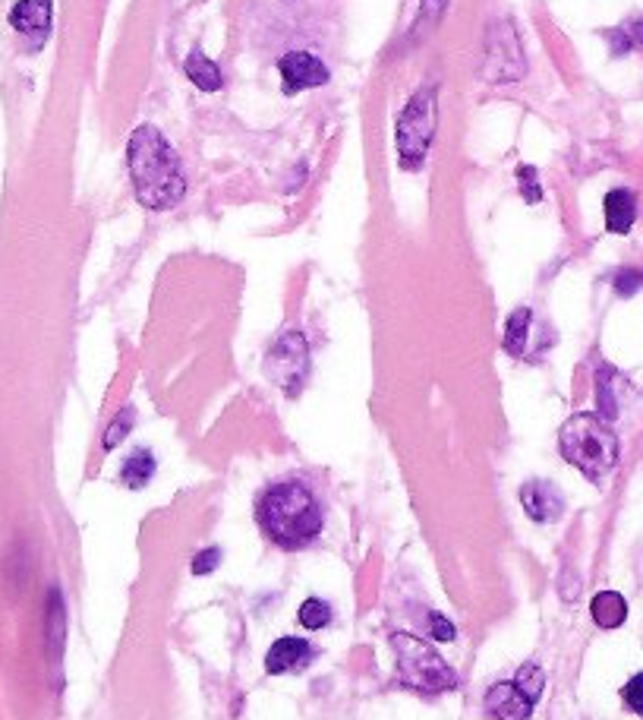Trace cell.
Masks as SVG:
<instances>
[{
    "mask_svg": "<svg viewBox=\"0 0 643 720\" xmlns=\"http://www.w3.org/2000/svg\"><path fill=\"white\" fill-rule=\"evenodd\" d=\"M186 76H189V83L196 86V89H202V93H218L221 86H224V76H221V66L212 61V58H206L202 51H189L184 61Z\"/></svg>",
    "mask_w": 643,
    "mask_h": 720,
    "instance_id": "14",
    "label": "cell"
},
{
    "mask_svg": "<svg viewBox=\"0 0 643 720\" xmlns=\"http://www.w3.org/2000/svg\"><path fill=\"white\" fill-rule=\"evenodd\" d=\"M590 617L599 629H618L628 620V603L618 591H599L590 600Z\"/></svg>",
    "mask_w": 643,
    "mask_h": 720,
    "instance_id": "15",
    "label": "cell"
},
{
    "mask_svg": "<svg viewBox=\"0 0 643 720\" xmlns=\"http://www.w3.org/2000/svg\"><path fill=\"white\" fill-rule=\"evenodd\" d=\"M300 623L307 629H322L332 623V607L322 597H309L300 603Z\"/></svg>",
    "mask_w": 643,
    "mask_h": 720,
    "instance_id": "21",
    "label": "cell"
},
{
    "mask_svg": "<svg viewBox=\"0 0 643 720\" xmlns=\"http://www.w3.org/2000/svg\"><path fill=\"white\" fill-rule=\"evenodd\" d=\"M515 680L521 683V690L527 692L533 701H540V695H543V690H546V673H543L536 663H523Z\"/></svg>",
    "mask_w": 643,
    "mask_h": 720,
    "instance_id": "22",
    "label": "cell"
},
{
    "mask_svg": "<svg viewBox=\"0 0 643 720\" xmlns=\"http://www.w3.org/2000/svg\"><path fill=\"white\" fill-rule=\"evenodd\" d=\"M218 563H221V550L218 547H206L202 553L193 557V575H209Z\"/></svg>",
    "mask_w": 643,
    "mask_h": 720,
    "instance_id": "28",
    "label": "cell"
},
{
    "mask_svg": "<svg viewBox=\"0 0 643 720\" xmlns=\"http://www.w3.org/2000/svg\"><path fill=\"white\" fill-rule=\"evenodd\" d=\"M256 518L262 532L284 550H300L312 544L325 525L322 505L304 480L272 484L256 505Z\"/></svg>",
    "mask_w": 643,
    "mask_h": 720,
    "instance_id": "2",
    "label": "cell"
},
{
    "mask_svg": "<svg viewBox=\"0 0 643 720\" xmlns=\"http://www.w3.org/2000/svg\"><path fill=\"white\" fill-rule=\"evenodd\" d=\"M277 73H281V89L284 95H297L304 89H319L332 80L329 63L309 51H287L277 61Z\"/></svg>",
    "mask_w": 643,
    "mask_h": 720,
    "instance_id": "8",
    "label": "cell"
},
{
    "mask_svg": "<svg viewBox=\"0 0 643 720\" xmlns=\"http://www.w3.org/2000/svg\"><path fill=\"white\" fill-rule=\"evenodd\" d=\"M530 326H533V314L527 307H518L515 314L508 316V326H505V351L523 357L527 342H530Z\"/></svg>",
    "mask_w": 643,
    "mask_h": 720,
    "instance_id": "17",
    "label": "cell"
},
{
    "mask_svg": "<svg viewBox=\"0 0 643 720\" xmlns=\"http://www.w3.org/2000/svg\"><path fill=\"white\" fill-rule=\"evenodd\" d=\"M613 386V367H599V374H596V402H599V417H606V420H615V417H618V395H615Z\"/></svg>",
    "mask_w": 643,
    "mask_h": 720,
    "instance_id": "19",
    "label": "cell"
},
{
    "mask_svg": "<svg viewBox=\"0 0 643 720\" xmlns=\"http://www.w3.org/2000/svg\"><path fill=\"white\" fill-rule=\"evenodd\" d=\"M133 420H136V411H133V407H123L121 414L111 420V427H108V434H104V449H108V452L118 449L121 439H126V434L133 430Z\"/></svg>",
    "mask_w": 643,
    "mask_h": 720,
    "instance_id": "23",
    "label": "cell"
},
{
    "mask_svg": "<svg viewBox=\"0 0 643 720\" xmlns=\"http://www.w3.org/2000/svg\"><path fill=\"white\" fill-rule=\"evenodd\" d=\"M445 10H448V0H423V3H420V16H417V23H413V32H410V41L426 38L429 32L442 23Z\"/></svg>",
    "mask_w": 643,
    "mask_h": 720,
    "instance_id": "20",
    "label": "cell"
},
{
    "mask_svg": "<svg viewBox=\"0 0 643 720\" xmlns=\"http://www.w3.org/2000/svg\"><path fill=\"white\" fill-rule=\"evenodd\" d=\"M483 708H486V715L492 720H530L536 701L521 690L518 680H505V683L490 686Z\"/></svg>",
    "mask_w": 643,
    "mask_h": 720,
    "instance_id": "10",
    "label": "cell"
},
{
    "mask_svg": "<svg viewBox=\"0 0 643 720\" xmlns=\"http://www.w3.org/2000/svg\"><path fill=\"white\" fill-rule=\"evenodd\" d=\"M392 651L398 663V686L420 695H442L460 686L458 673L448 660L442 658L432 645L410 632L392 635Z\"/></svg>",
    "mask_w": 643,
    "mask_h": 720,
    "instance_id": "4",
    "label": "cell"
},
{
    "mask_svg": "<svg viewBox=\"0 0 643 720\" xmlns=\"http://www.w3.org/2000/svg\"><path fill=\"white\" fill-rule=\"evenodd\" d=\"M603 216H606V228L613 234H628L634 228V221H638V196H634V190H609L606 199H603Z\"/></svg>",
    "mask_w": 643,
    "mask_h": 720,
    "instance_id": "13",
    "label": "cell"
},
{
    "mask_svg": "<svg viewBox=\"0 0 643 720\" xmlns=\"http://www.w3.org/2000/svg\"><path fill=\"white\" fill-rule=\"evenodd\" d=\"M613 284L618 297H631V294H638L643 288V269H621V272L615 276Z\"/></svg>",
    "mask_w": 643,
    "mask_h": 720,
    "instance_id": "25",
    "label": "cell"
},
{
    "mask_svg": "<svg viewBox=\"0 0 643 720\" xmlns=\"http://www.w3.org/2000/svg\"><path fill=\"white\" fill-rule=\"evenodd\" d=\"M265 374L287 395H297L304 389L309 374V347L304 332H284L277 339L265 357Z\"/></svg>",
    "mask_w": 643,
    "mask_h": 720,
    "instance_id": "6",
    "label": "cell"
},
{
    "mask_svg": "<svg viewBox=\"0 0 643 720\" xmlns=\"http://www.w3.org/2000/svg\"><path fill=\"white\" fill-rule=\"evenodd\" d=\"M486 73H490V80H498V83L521 80L527 73L521 35H518L511 20L490 23V32H486Z\"/></svg>",
    "mask_w": 643,
    "mask_h": 720,
    "instance_id": "7",
    "label": "cell"
},
{
    "mask_svg": "<svg viewBox=\"0 0 643 720\" xmlns=\"http://www.w3.org/2000/svg\"><path fill=\"white\" fill-rule=\"evenodd\" d=\"M126 161H129L136 199L146 209L164 212L186 196L181 158L171 149V143L164 139V133L158 126L143 124L133 130L129 146H126Z\"/></svg>",
    "mask_w": 643,
    "mask_h": 720,
    "instance_id": "1",
    "label": "cell"
},
{
    "mask_svg": "<svg viewBox=\"0 0 643 720\" xmlns=\"http://www.w3.org/2000/svg\"><path fill=\"white\" fill-rule=\"evenodd\" d=\"M152 474H154V455L149 449H136V452L123 462L121 480L123 487H129V490H143V487L152 480Z\"/></svg>",
    "mask_w": 643,
    "mask_h": 720,
    "instance_id": "16",
    "label": "cell"
},
{
    "mask_svg": "<svg viewBox=\"0 0 643 720\" xmlns=\"http://www.w3.org/2000/svg\"><path fill=\"white\" fill-rule=\"evenodd\" d=\"M429 629H432V638L435 642H455L458 629L452 620H445L442 613H429Z\"/></svg>",
    "mask_w": 643,
    "mask_h": 720,
    "instance_id": "27",
    "label": "cell"
},
{
    "mask_svg": "<svg viewBox=\"0 0 643 720\" xmlns=\"http://www.w3.org/2000/svg\"><path fill=\"white\" fill-rule=\"evenodd\" d=\"M316 660V651L309 645L307 638H277L275 645L269 648L265 655V673L272 676H284V673H304L309 663Z\"/></svg>",
    "mask_w": 643,
    "mask_h": 720,
    "instance_id": "11",
    "label": "cell"
},
{
    "mask_svg": "<svg viewBox=\"0 0 643 720\" xmlns=\"http://www.w3.org/2000/svg\"><path fill=\"white\" fill-rule=\"evenodd\" d=\"M435 121H438V98H435V86H423L417 89L413 98L407 101V108L400 111L398 130V156L404 168H417L429 152V143L435 136Z\"/></svg>",
    "mask_w": 643,
    "mask_h": 720,
    "instance_id": "5",
    "label": "cell"
},
{
    "mask_svg": "<svg viewBox=\"0 0 643 720\" xmlns=\"http://www.w3.org/2000/svg\"><path fill=\"white\" fill-rule=\"evenodd\" d=\"M521 505L533 522H558L565 512V497L549 480H530L521 487Z\"/></svg>",
    "mask_w": 643,
    "mask_h": 720,
    "instance_id": "12",
    "label": "cell"
},
{
    "mask_svg": "<svg viewBox=\"0 0 643 720\" xmlns=\"http://www.w3.org/2000/svg\"><path fill=\"white\" fill-rule=\"evenodd\" d=\"M603 35L609 38L615 58H621V54H628V51H634V48H641L643 51V16L628 20V23L618 26V29H606Z\"/></svg>",
    "mask_w": 643,
    "mask_h": 720,
    "instance_id": "18",
    "label": "cell"
},
{
    "mask_svg": "<svg viewBox=\"0 0 643 720\" xmlns=\"http://www.w3.org/2000/svg\"><path fill=\"white\" fill-rule=\"evenodd\" d=\"M518 178H521V190L523 196H527V203H540L543 199V187H540V181H536V168H518Z\"/></svg>",
    "mask_w": 643,
    "mask_h": 720,
    "instance_id": "26",
    "label": "cell"
},
{
    "mask_svg": "<svg viewBox=\"0 0 643 720\" xmlns=\"http://www.w3.org/2000/svg\"><path fill=\"white\" fill-rule=\"evenodd\" d=\"M621 701H625V708H628V711H634L638 718H643V673L631 676V680L625 683V690H621Z\"/></svg>",
    "mask_w": 643,
    "mask_h": 720,
    "instance_id": "24",
    "label": "cell"
},
{
    "mask_svg": "<svg viewBox=\"0 0 643 720\" xmlns=\"http://www.w3.org/2000/svg\"><path fill=\"white\" fill-rule=\"evenodd\" d=\"M51 20H54L51 0H16L10 10V26L29 41L32 51H38L51 35Z\"/></svg>",
    "mask_w": 643,
    "mask_h": 720,
    "instance_id": "9",
    "label": "cell"
},
{
    "mask_svg": "<svg viewBox=\"0 0 643 720\" xmlns=\"http://www.w3.org/2000/svg\"><path fill=\"white\" fill-rule=\"evenodd\" d=\"M558 449L568 465L581 471L586 480L599 484L618 465V437L606 417L574 414L558 430Z\"/></svg>",
    "mask_w": 643,
    "mask_h": 720,
    "instance_id": "3",
    "label": "cell"
}]
</instances>
